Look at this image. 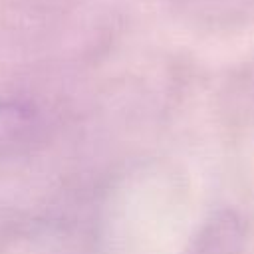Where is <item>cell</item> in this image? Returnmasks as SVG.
<instances>
[{
	"label": "cell",
	"mask_w": 254,
	"mask_h": 254,
	"mask_svg": "<svg viewBox=\"0 0 254 254\" xmlns=\"http://www.w3.org/2000/svg\"><path fill=\"white\" fill-rule=\"evenodd\" d=\"M38 129L40 121L32 107L20 101H0V161L30 151Z\"/></svg>",
	"instance_id": "6da1fadb"
},
{
	"label": "cell",
	"mask_w": 254,
	"mask_h": 254,
	"mask_svg": "<svg viewBox=\"0 0 254 254\" xmlns=\"http://www.w3.org/2000/svg\"><path fill=\"white\" fill-rule=\"evenodd\" d=\"M242 222L232 212L214 214L192 238L185 254H240Z\"/></svg>",
	"instance_id": "7a4b0ae2"
}]
</instances>
